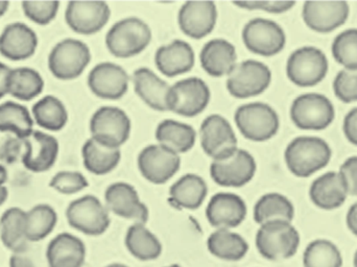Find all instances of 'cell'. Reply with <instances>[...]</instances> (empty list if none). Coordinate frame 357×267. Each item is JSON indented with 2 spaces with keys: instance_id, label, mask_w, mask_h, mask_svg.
Masks as SVG:
<instances>
[{
  "instance_id": "14",
  "label": "cell",
  "mask_w": 357,
  "mask_h": 267,
  "mask_svg": "<svg viewBox=\"0 0 357 267\" xmlns=\"http://www.w3.org/2000/svg\"><path fill=\"white\" fill-rule=\"evenodd\" d=\"M256 170L255 158L245 149L238 148L226 159L212 161L209 172L218 186L241 188L253 180Z\"/></svg>"
},
{
  "instance_id": "32",
  "label": "cell",
  "mask_w": 357,
  "mask_h": 267,
  "mask_svg": "<svg viewBox=\"0 0 357 267\" xmlns=\"http://www.w3.org/2000/svg\"><path fill=\"white\" fill-rule=\"evenodd\" d=\"M126 247L128 251L140 261L158 259L162 254V243L158 237L151 232L146 224L135 222L126 234Z\"/></svg>"
},
{
  "instance_id": "57",
  "label": "cell",
  "mask_w": 357,
  "mask_h": 267,
  "mask_svg": "<svg viewBox=\"0 0 357 267\" xmlns=\"http://www.w3.org/2000/svg\"><path fill=\"white\" fill-rule=\"evenodd\" d=\"M165 267H182L178 266V264H172V266H165Z\"/></svg>"
},
{
  "instance_id": "38",
  "label": "cell",
  "mask_w": 357,
  "mask_h": 267,
  "mask_svg": "<svg viewBox=\"0 0 357 267\" xmlns=\"http://www.w3.org/2000/svg\"><path fill=\"white\" fill-rule=\"evenodd\" d=\"M44 79L35 69L19 67L12 69L8 82V94L16 100L29 102L43 92Z\"/></svg>"
},
{
  "instance_id": "24",
  "label": "cell",
  "mask_w": 357,
  "mask_h": 267,
  "mask_svg": "<svg viewBox=\"0 0 357 267\" xmlns=\"http://www.w3.org/2000/svg\"><path fill=\"white\" fill-rule=\"evenodd\" d=\"M199 62L210 77H228L237 65L236 48L226 39L210 40L202 48Z\"/></svg>"
},
{
  "instance_id": "56",
  "label": "cell",
  "mask_w": 357,
  "mask_h": 267,
  "mask_svg": "<svg viewBox=\"0 0 357 267\" xmlns=\"http://www.w3.org/2000/svg\"><path fill=\"white\" fill-rule=\"evenodd\" d=\"M354 267H357V250L356 254H354Z\"/></svg>"
},
{
  "instance_id": "18",
  "label": "cell",
  "mask_w": 357,
  "mask_h": 267,
  "mask_svg": "<svg viewBox=\"0 0 357 267\" xmlns=\"http://www.w3.org/2000/svg\"><path fill=\"white\" fill-rule=\"evenodd\" d=\"M87 82L94 96L102 100H117L127 93L130 77L119 65L104 62L92 68Z\"/></svg>"
},
{
  "instance_id": "44",
  "label": "cell",
  "mask_w": 357,
  "mask_h": 267,
  "mask_svg": "<svg viewBox=\"0 0 357 267\" xmlns=\"http://www.w3.org/2000/svg\"><path fill=\"white\" fill-rule=\"evenodd\" d=\"M333 90L342 102H357V71H340L333 82Z\"/></svg>"
},
{
  "instance_id": "5",
  "label": "cell",
  "mask_w": 357,
  "mask_h": 267,
  "mask_svg": "<svg viewBox=\"0 0 357 267\" xmlns=\"http://www.w3.org/2000/svg\"><path fill=\"white\" fill-rule=\"evenodd\" d=\"M91 62L89 46L81 40H62L48 56V69L56 79L71 81L83 75Z\"/></svg>"
},
{
  "instance_id": "12",
  "label": "cell",
  "mask_w": 357,
  "mask_h": 267,
  "mask_svg": "<svg viewBox=\"0 0 357 267\" xmlns=\"http://www.w3.org/2000/svg\"><path fill=\"white\" fill-rule=\"evenodd\" d=\"M201 146L212 161L232 155L238 149V141L232 125L224 116L212 114L206 117L199 128Z\"/></svg>"
},
{
  "instance_id": "37",
  "label": "cell",
  "mask_w": 357,
  "mask_h": 267,
  "mask_svg": "<svg viewBox=\"0 0 357 267\" xmlns=\"http://www.w3.org/2000/svg\"><path fill=\"white\" fill-rule=\"evenodd\" d=\"M33 115L23 105L6 102L0 105V132H10L17 138H29L33 133Z\"/></svg>"
},
{
  "instance_id": "15",
  "label": "cell",
  "mask_w": 357,
  "mask_h": 267,
  "mask_svg": "<svg viewBox=\"0 0 357 267\" xmlns=\"http://www.w3.org/2000/svg\"><path fill=\"white\" fill-rule=\"evenodd\" d=\"M137 163L146 180L155 185H162L180 170L181 158L162 145L151 144L140 151Z\"/></svg>"
},
{
  "instance_id": "3",
  "label": "cell",
  "mask_w": 357,
  "mask_h": 267,
  "mask_svg": "<svg viewBox=\"0 0 357 267\" xmlns=\"http://www.w3.org/2000/svg\"><path fill=\"white\" fill-rule=\"evenodd\" d=\"M299 232L285 220H274L261 224L256 234V247L262 257L270 261L289 259L300 247Z\"/></svg>"
},
{
  "instance_id": "46",
  "label": "cell",
  "mask_w": 357,
  "mask_h": 267,
  "mask_svg": "<svg viewBox=\"0 0 357 267\" xmlns=\"http://www.w3.org/2000/svg\"><path fill=\"white\" fill-rule=\"evenodd\" d=\"M24 153V140L19 138H10L0 146V160L4 163L12 164Z\"/></svg>"
},
{
  "instance_id": "36",
  "label": "cell",
  "mask_w": 357,
  "mask_h": 267,
  "mask_svg": "<svg viewBox=\"0 0 357 267\" xmlns=\"http://www.w3.org/2000/svg\"><path fill=\"white\" fill-rule=\"evenodd\" d=\"M33 121L42 129L59 132L68 123V111L60 98L46 96L33 105L31 110Z\"/></svg>"
},
{
  "instance_id": "31",
  "label": "cell",
  "mask_w": 357,
  "mask_h": 267,
  "mask_svg": "<svg viewBox=\"0 0 357 267\" xmlns=\"http://www.w3.org/2000/svg\"><path fill=\"white\" fill-rule=\"evenodd\" d=\"M0 238L4 247L14 254L26 251L29 241L25 229V211L17 207L4 211L0 218Z\"/></svg>"
},
{
  "instance_id": "13",
  "label": "cell",
  "mask_w": 357,
  "mask_h": 267,
  "mask_svg": "<svg viewBox=\"0 0 357 267\" xmlns=\"http://www.w3.org/2000/svg\"><path fill=\"white\" fill-rule=\"evenodd\" d=\"M245 47L262 56H273L282 52L287 44V36L282 27L266 18L250 20L241 33Z\"/></svg>"
},
{
  "instance_id": "29",
  "label": "cell",
  "mask_w": 357,
  "mask_h": 267,
  "mask_svg": "<svg viewBox=\"0 0 357 267\" xmlns=\"http://www.w3.org/2000/svg\"><path fill=\"white\" fill-rule=\"evenodd\" d=\"M207 194L205 180L199 174H187L172 185L169 201L177 209L197 210L203 205Z\"/></svg>"
},
{
  "instance_id": "19",
  "label": "cell",
  "mask_w": 357,
  "mask_h": 267,
  "mask_svg": "<svg viewBox=\"0 0 357 267\" xmlns=\"http://www.w3.org/2000/svg\"><path fill=\"white\" fill-rule=\"evenodd\" d=\"M218 15L215 2L187 1L178 10V26L187 37L203 39L213 31Z\"/></svg>"
},
{
  "instance_id": "45",
  "label": "cell",
  "mask_w": 357,
  "mask_h": 267,
  "mask_svg": "<svg viewBox=\"0 0 357 267\" xmlns=\"http://www.w3.org/2000/svg\"><path fill=\"white\" fill-rule=\"evenodd\" d=\"M233 4L243 10H264L271 14H282L289 12L295 6L294 1H238L233 2Z\"/></svg>"
},
{
  "instance_id": "53",
  "label": "cell",
  "mask_w": 357,
  "mask_h": 267,
  "mask_svg": "<svg viewBox=\"0 0 357 267\" xmlns=\"http://www.w3.org/2000/svg\"><path fill=\"white\" fill-rule=\"evenodd\" d=\"M6 181H8V171L6 167L0 164V186L6 185Z\"/></svg>"
},
{
  "instance_id": "33",
  "label": "cell",
  "mask_w": 357,
  "mask_h": 267,
  "mask_svg": "<svg viewBox=\"0 0 357 267\" xmlns=\"http://www.w3.org/2000/svg\"><path fill=\"white\" fill-rule=\"evenodd\" d=\"M82 155L86 169L96 176L113 171L121 160V149L105 146L92 138L84 143Z\"/></svg>"
},
{
  "instance_id": "11",
  "label": "cell",
  "mask_w": 357,
  "mask_h": 267,
  "mask_svg": "<svg viewBox=\"0 0 357 267\" xmlns=\"http://www.w3.org/2000/svg\"><path fill=\"white\" fill-rule=\"evenodd\" d=\"M333 102L322 94L307 93L298 96L291 107L294 125L306 131H322L335 121Z\"/></svg>"
},
{
  "instance_id": "8",
  "label": "cell",
  "mask_w": 357,
  "mask_h": 267,
  "mask_svg": "<svg viewBox=\"0 0 357 267\" xmlns=\"http://www.w3.org/2000/svg\"><path fill=\"white\" fill-rule=\"evenodd\" d=\"M272 83V71L264 63L247 60L237 63L228 75L226 87L233 98L245 100L264 93Z\"/></svg>"
},
{
  "instance_id": "22",
  "label": "cell",
  "mask_w": 357,
  "mask_h": 267,
  "mask_svg": "<svg viewBox=\"0 0 357 267\" xmlns=\"http://www.w3.org/2000/svg\"><path fill=\"white\" fill-rule=\"evenodd\" d=\"M60 151L58 139L52 135L33 131L24 140L22 164L31 172H45L56 164Z\"/></svg>"
},
{
  "instance_id": "47",
  "label": "cell",
  "mask_w": 357,
  "mask_h": 267,
  "mask_svg": "<svg viewBox=\"0 0 357 267\" xmlns=\"http://www.w3.org/2000/svg\"><path fill=\"white\" fill-rule=\"evenodd\" d=\"M339 172L345 182L348 193L357 197V155L346 160Z\"/></svg>"
},
{
  "instance_id": "17",
  "label": "cell",
  "mask_w": 357,
  "mask_h": 267,
  "mask_svg": "<svg viewBox=\"0 0 357 267\" xmlns=\"http://www.w3.org/2000/svg\"><path fill=\"white\" fill-rule=\"evenodd\" d=\"M106 207L115 215L146 224L150 216L148 207L142 203L133 185L126 182L111 184L105 192Z\"/></svg>"
},
{
  "instance_id": "54",
  "label": "cell",
  "mask_w": 357,
  "mask_h": 267,
  "mask_svg": "<svg viewBox=\"0 0 357 267\" xmlns=\"http://www.w3.org/2000/svg\"><path fill=\"white\" fill-rule=\"evenodd\" d=\"M10 8V2L8 1H0V18L6 14V12Z\"/></svg>"
},
{
  "instance_id": "34",
  "label": "cell",
  "mask_w": 357,
  "mask_h": 267,
  "mask_svg": "<svg viewBox=\"0 0 357 267\" xmlns=\"http://www.w3.org/2000/svg\"><path fill=\"white\" fill-rule=\"evenodd\" d=\"M210 254L225 261H239L249 252V243L241 235L231 230H216L207 239Z\"/></svg>"
},
{
  "instance_id": "4",
  "label": "cell",
  "mask_w": 357,
  "mask_h": 267,
  "mask_svg": "<svg viewBox=\"0 0 357 267\" xmlns=\"http://www.w3.org/2000/svg\"><path fill=\"white\" fill-rule=\"evenodd\" d=\"M234 121L241 135L254 142L270 140L280 128L276 111L264 102H249L239 107L235 111Z\"/></svg>"
},
{
  "instance_id": "35",
  "label": "cell",
  "mask_w": 357,
  "mask_h": 267,
  "mask_svg": "<svg viewBox=\"0 0 357 267\" xmlns=\"http://www.w3.org/2000/svg\"><path fill=\"white\" fill-rule=\"evenodd\" d=\"M295 207L291 199L280 193L272 192L262 195L254 206V220L258 224L274 220L293 222Z\"/></svg>"
},
{
  "instance_id": "52",
  "label": "cell",
  "mask_w": 357,
  "mask_h": 267,
  "mask_svg": "<svg viewBox=\"0 0 357 267\" xmlns=\"http://www.w3.org/2000/svg\"><path fill=\"white\" fill-rule=\"evenodd\" d=\"M8 197V190L6 188V185L0 186V207L6 203V199Z\"/></svg>"
},
{
  "instance_id": "30",
  "label": "cell",
  "mask_w": 357,
  "mask_h": 267,
  "mask_svg": "<svg viewBox=\"0 0 357 267\" xmlns=\"http://www.w3.org/2000/svg\"><path fill=\"white\" fill-rule=\"evenodd\" d=\"M155 136L158 144L171 149L178 155L192 149L197 141V132L190 125L173 119L161 121Z\"/></svg>"
},
{
  "instance_id": "10",
  "label": "cell",
  "mask_w": 357,
  "mask_h": 267,
  "mask_svg": "<svg viewBox=\"0 0 357 267\" xmlns=\"http://www.w3.org/2000/svg\"><path fill=\"white\" fill-rule=\"evenodd\" d=\"M328 73V60L322 50L312 46L296 49L287 63L289 81L299 87L318 85Z\"/></svg>"
},
{
  "instance_id": "9",
  "label": "cell",
  "mask_w": 357,
  "mask_h": 267,
  "mask_svg": "<svg viewBox=\"0 0 357 267\" xmlns=\"http://www.w3.org/2000/svg\"><path fill=\"white\" fill-rule=\"evenodd\" d=\"M211 91L199 77H187L174 84L167 96V109L184 117H195L207 108Z\"/></svg>"
},
{
  "instance_id": "43",
  "label": "cell",
  "mask_w": 357,
  "mask_h": 267,
  "mask_svg": "<svg viewBox=\"0 0 357 267\" xmlns=\"http://www.w3.org/2000/svg\"><path fill=\"white\" fill-rule=\"evenodd\" d=\"M60 8L59 1H24L22 10L27 19L39 25H47L54 20Z\"/></svg>"
},
{
  "instance_id": "1",
  "label": "cell",
  "mask_w": 357,
  "mask_h": 267,
  "mask_svg": "<svg viewBox=\"0 0 357 267\" xmlns=\"http://www.w3.org/2000/svg\"><path fill=\"white\" fill-rule=\"evenodd\" d=\"M331 146L318 137L302 136L294 139L285 149L287 168L298 178H308L328 165L331 159Z\"/></svg>"
},
{
  "instance_id": "6",
  "label": "cell",
  "mask_w": 357,
  "mask_h": 267,
  "mask_svg": "<svg viewBox=\"0 0 357 267\" xmlns=\"http://www.w3.org/2000/svg\"><path fill=\"white\" fill-rule=\"evenodd\" d=\"M131 130L129 115L117 107H100L90 119L91 138L111 148L121 149L129 140Z\"/></svg>"
},
{
  "instance_id": "27",
  "label": "cell",
  "mask_w": 357,
  "mask_h": 267,
  "mask_svg": "<svg viewBox=\"0 0 357 267\" xmlns=\"http://www.w3.org/2000/svg\"><path fill=\"white\" fill-rule=\"evenodd\" d=\"M133 84L135 93L151 109L158 112L169 111L167 96L171 86L154 71L146 67L138 68L133 73Z\"/></svg>"
},
{
  "instance_id": "28",
  "label": "cell",
  "mask_w": 357,
  "mask_h": 267,
  "mask_svg": "<svg viewBox=\"0 0 357 267\" xmlns=\"http://www.w3.org/2000/svg\"><path fill=\"white\" fill-rule=\"evenodd\" d=\"M347 187L340 172L331 171L319 176L310 189V197L317 207L323 210H335L344 205L347 199Z\"/></svg>"
},
{
  "instance_id": "55",
  "label": "cell",
  "mask_w": 357,
  "mask_h": 267,
  "mask_svg": "<svg viewBox=\"0 0 357 267\" xmlns=\"http://www.w3.org/2000/svg\"><path fill=\"white\" fill-rule=\"evenodd\" d=\"M106 267H129V266H125V264H110V266H108Z\"/></svg>"
},
{
  "instance_id": "21",
  "label": "cell",
  "mask_w": 357,
  "mask_h": 267,
  "mask_svg": "<svg viewBox=\"0 0 357 267\" xmlns=\"http://www.w3.org/2000/svg\"><path fill=\"white\" fill-rule=\"evenodd\" d=\"M349 4L345 1H307L304 3V22L318 33H331L339 29L349 17Z\"/></svg>"
},
{
  "instance_id": "26",
  "label": "cell",
  "mask_w": 357,
  "mask_h": 267,
  "mask_svg": "<svg viewBox=\"0 0 357 267\" xmlns=\"http://www.w3.org/2000/svg\"><path fill=\"white\" fill-rule=\"evenodd\" d=\"M86 245L82 239L70 233L56 235L46 250L48 267H83Z\"/></svg>"
},
{
  "instance_id": "25",
  "label": "cell",
  "mask_w": 357,
  "mask_h": 267,
  "mask_svg": "<svg viewBox=\"0 0 357 267\" xmlns=\"http://www.w3.org/2000/svg\"><path fill=\"white\" fill-rule=\"evenodd\" d=\"M195 54L190 44L184 40H174L161 46L155 54V64L158 70L167 77L188 73L195 66Z\"/></svg>"
},
{
  "instance_id": "23",
  "label": "cell",
  "mask_w": 357,
  "mask_h": 267,
  "mask_svg": "<svg viewBox=\"0 0 357 267\" xmlns=\"http://www.w3.org/2000/svg\"><path fill=\"white\" fill-rule=\"evenodd\" d=\"M38 36L24 23H10L0 35V54L10 61H24L35 54Z\"/></svg>"
},
{
  "instance_id": "51",
  "label": "cell",
  "mask_w": 357,
  "mask_h": 267,
  "mask_svg": "<svg viewBox=\"0 0 357 267\" xmlns=\"http://www.w3.org/2000/svg\"><path fill=\"white\" fill-rule=\"evenodd\" d=\"M10 267H36L29 258L22 254H14L10 259Z\"/></svg>"
},
{
  "instance_id": "40",
  "label": "cell",
  "mask_w": 357,
  "mask_h": 267,
  "mask_svg": "<svg viewBox=\"0 0 357 267\" xmlns=\"http://www.w3.org/2000/svg\"><path fill=\"white\" fill-rule=\"evenodd\" d=\"M304 267H342L343 256L339 247L327 239H317L306 247Z\"/></svg>"
},
{
  "instance_id": "7",
  "label": "cell",
  "mask_w": 357,
  "mask_h": 267,
  "mask_svg": "<svg viewBox=\"0 0 357 267\" xmlns=\"http://www.w3.org/2000/svg\"><path fill=\"white\" fill-rule=\"evenodd\" d=\"M68 224L88 236H100L107 232L111 220L109 210L94 195H84L69 204L66 210Z\"/></svg>"
},
{
  "instance_id": "49",
  "label": "cell",
  "mask_w": 357,
  "mask_h": 267,
  "mask_svg": "<svg viewBox=\"0 0 357 267\" xmlns=\"http://www.w3.org/2000/svg\"><path fill=\"white\" fill-rule=\"evenodd\" d=\"M12 68L0 62V100L8 94V82Z\"/></svg>"
},
{
  "instance_id": "50",
  "label": "cell",
  "mask_w": 357,
  "mask_h": 267,
  "mask_svg": "<svg viewBox=\"0 0 357 267\" xmlns=\"http://www.w3.org/2000/svg\"><path fill=\"white\" fill-rule=\"evenodd\" d=\"M346 222H347V227L350 232L357 236V201L348 210Z\"/></svg>"
},
{
  "instance_id": "20",
  "label": "cell",
  "mask_w": 357,
  "mask_h": 267,
  "mask_svg": "<svg viewBox=\"0 0 357 267\" xmlns=\"http://www.w3.org/2000/svg\"><path fill=\"white\" fill-rule=\"evenodd\" d=\"M247 214L248 207L245 199L235 193H216L206 208V218L216 230H231L241 226Z\"/></svg>"
},
{
  "instance_id": "39",
  "label": "cell",
  "mask_w": 357,
  "mask_h": 267,
  "mask_svg": "<svg viewBox=\"0 0 357 267\" xmlns=\"http://www.w3.org/2000/svg\"><path fill=\"white\" fill-rule=\"evenodd\" d=\"M58 222V214L52 206L39 204L25 211L27 241L37 243L52 234Z\"/></svg>"
},
{
  "instance_id": "42",
  "label": "cell",
  "mask_w": 357,
  "mask_h": 267,
  "mask_svg": "<svg viewBox=\"0 0 357 267\" xmlns=\"http://www.w3.org/2000/svg\"><path fill=\"white\" fill-rule=\"evenodd\" d=\"M89 186L86 176L79 171L63 170L52 176L50 182V188L58 191L61 194L71 195L81 192Z\"/></svg>"
},
{
  "instance_id": "48",
  "label": "cell",
  "mask_w": 357,
  "mask_h": 267,
  "mask_svg": "<svg viewBox=\"0 0 357 267\" xmlns=\"http://www.w3.org/2000/svg\"><path fill=\"white\" fill-rule=\"evenodd\" d=\"M344 133L350 143L357 146V108L352 109L344 121Z\"/></svg>"
},
{
  "instance_id": "41",
  "label": "cell",
  "mask_w": 357,
  "mask_h": 267,
  "mask_svg": "<svg viewBox=\"0 0 357 267\" xmlns=\"http://www.w3.org/2000/svg\"><path fill=\"white\" fill-rule=\"evenodd\" d=\"M333 56L346 70L357 71V29L344 31L333 41Z\"/></svg>"
},
{
  "instance_id": "2",
  "label": "cell",
  "mask_w": 357,
  "mask_h": 267,
  "mask_svg": "<svg viewBox=\"0 0 357 267\" xmlns=\"http://www.w3.org/2000/svg\"><path fill=\"white\" fill-rule=\"evenodd\" d=\"M152 29L138 17H127L112 25L106 35V46L116 58L128 59L142 54L152 41Z\"/></svg>"
},
{
  "instance_id": "16",
  "label": "cell",
  "mask_w": 357,
  "mask_h": 267,
  "mask_svg": "<svg viewBox=\"0 0 357 267\" xmlns=\"http://www.w3.org/2000/svg\"><path fill=\"white\" fill-rule=\"evenodd\" d=\"M111 8L105 1H70L67 4L65 20L75 33L94 35L110 20Z\"/></svg>"
}]
</instances>
